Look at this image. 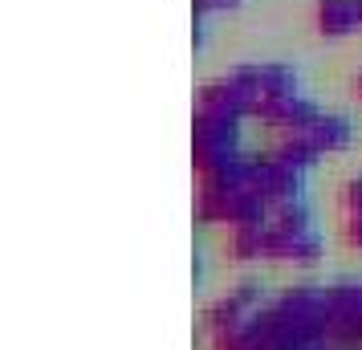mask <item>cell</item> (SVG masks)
<instances>
[{
	"label": "cell",
	"mask_w": 362,
	"mask_h": 350,
	"mask_svg": "<svg viewBox=\"0 0 362 350\" xmlns=\"http://www.w3.org/2000/svg\"><path fill=\"white\" fill-rule=\"evenodd\" d=\"M257 115H261L264 127H281V131H310L313 122H317V110H313L305 98H297V94H281V98H261L257 106Z\"/></svg>",
	"instance_id": "6da1fadb"
},
{
	"label": "cell",
	"mask_w": 362,
	"mask_h": 350,
	"mask_svg": "<svg viewBox=\"0 0 362 350\" xmlns=\"http://www.w3.org/2000/svg\"><path fill=\"white\" fill-rule=\"evenodd\" d=\"M313 25L326 41H342V37L358 33V13H354V0H317L313 4Z\"/></svg>",
	"instance_id": "7a4b0ae2"
},
{
	"label": "cell",
	"mask_w": 362,
	"mask_h": 350,
	"mask_svg": "<svg viewBox=\"0 0 362 350\" xmlns=\"http://www.w3.org/2000/svg\"><path fill=\"white\" fill-rule=\"evenodd\" d=\"M310 139L317 151H334V147H346V139H350V127H346L342 115H322L317 122L310 127Z\"/></svg>",
	"instance_id": "3957f363"
},
{
	"label": "cell",
	"mask_w": 362,
	"mask_h": 350,
	"mask_svg": "<svg viewBox=\"0 0 362 350\" xmlns=\"http://www.w3.org/2000/svg\"><path fill=\"white\" fill-rule=\"evenodd\" d=\"M261 94H264V98L297 94V74H293L289 66H277V62H269V66H261Z\"/></svg>",
	"instance_id": "277c9868"
},
{
	"label": "cell",
	"mask_w": 362,
	"mask_h": 350,
	"mask_svg": "<svg viewBox=\"0 0 362 350\" xmlns=\"http://www.w3.org/2000/svg\"><path fill=\"white\" fill-rule=\"evenodd\" d=\"M216 13H228V8H240V0H212Z\"/></svg>",
	"instance_id": "5b68a950"
},
{
	"label": "cell",
	"mask_w": 362,
	"mask_h": 350,
	"mask_svg": "<svg viewBox=\"0 0 362 350\" xmlns=\"http://www.w3.org/2000/svg\"><path fill=\"white\" fill-rule=\"evenodd\" d=\"M354 94L362 98V69H358V78H354Z\"/></svg>",
	"instance_id": "8992f818"
},
{
	"label": "cell",
	"mask_w": 362,
	"mask_h": 350,
	"mask_svg": "<svg viewBox=\"0 0 362 350\" xmlns=\"http://www.w3.org/2000/svg\"><path fill=\"white\" fill-rule=\"evenodd\" d=\"M354 13H358V25H362V0H354Z\"/></svg>",
	"instance_id": "52a82bcc"
}]
</instances>
